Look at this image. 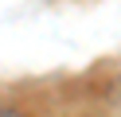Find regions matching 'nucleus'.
Masks as SVG:
<instances>
[{
  "label": "nucleus",
  "instance_id": "obj_1",
  "mask_svg": "<svg viewBox=\"0 0 121 117\" xmlns=\"http://www.w3.org/2000/svg\"><path fill=\"white\" fill-rule=\"evenodd\" d=\"M0 117H24L20 109H8V105H0Z\"/></svg>",
  "mask_w": 121,
  "mask_h": 117
}]
</instances>
